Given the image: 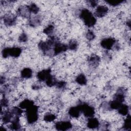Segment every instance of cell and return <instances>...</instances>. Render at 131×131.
<instances>
[{"label": "cell", "mask_w": 131, "mask_h": 131, "mask_svg": "<svg viewBox=\"0 0 131 131\" xmlns=\"http://www.w3.org/2000/svg\"><path fill=\"white\" fill-rule=\"evenodd\" d=\"M80 18L88 27L94 26L96 23V19L92 12L86 9H83L79 14Z\"/></svg>", "instance_id": "6da1fadb"}, {"label": "cell", "mask_w": 131, "mask_h": 131, "mask_svg": "<svg viewBox=\"0 0 131 131\" xmlns=\"http://www.w3.org/2000/svg\"><path fill=\"white\" fill-rule=\"evenodd\" d=\"M58 41H58V39L56 37L53 36H50L47 41H40L38 45V47L44 53H48L52 49V48L54 47L55 44Z\"/></svg>", "instance_id": "7a4b0ae2"}, {"label": "cell", "mask_w": 131, "mask_h": 131, "mask_svg": "<svg viewBox=\"0 0 131 131\" xmlns=\"http://www.w3.org/2000/svg\"><path fill=\"white\" fill-rule=\"evenodd\" d=\"M38 107L34 104L29 108L26 109V116L27 122L29 124L35 123L38 118Z\"/></svg>", "instance_id": "3957f363"}, {"label": "cell", "mask_w": 131, "mask_h": 131, "mask_svg": "<svg viewBox=\"0 0 131 131\" xmlns=\"http://www.w3.org/2000/svg\"><path fill=\"white\" fill-rule=\"evenodd\" d=\"M21 51V49L19 47L5 48L2 50V54L4 58H7L8 56L18 57L20 55Z\"/></svg>", "instance_id": "277c9868"}, {"label": "cell", "mask_w": 131, "mask_h": 131, "mask_svg": "<svg viewBox=\"0 0 131 131\" xmlns=\"http://www.w3.org/2000/svg\"><path fill=\"white\" fill-rule=\"evenodd\" d=\"M81 112L87 117H92L95 114V108L93 106L85 103H82L78 104Z\"/></svg>", "instance_id": "5b68a950"}, {"label": "cell", "mask_w": 131, "mask_h": 131, "mask_svg": "<svg viewBox=\"0 0 131 131\" xmlns=\"http://www.w3.org/2000/svg\"><path fill=\"white\" fill-rule=\"evenodd\" d=\"M3 21L7 26H12L15 24L16 21V16L12 13L6 14L3 16Z\"/></svg>", "instance_id": "8992f818"}, {"label": "cell", "mask_w": 131, "mask_h": 131, "mask_svg": "<svg viewBox=\"0 0 131 131\" xmlns=\"http://www.w3.org/2000/svg\"><path fill=\"white\" fill-rule=\"evenodd\" d=\"M56 129L58 130H67L72 128V125L70 121H61L56 122L55 124Z\"/></svg>", "instance_id": "52a82bcc"}, {"label": "cell", "mask_w": 131, "mask_h": 131, "mask_svg": "<svg viewBox=\"0 0 131 131\" xmlns=\"http://www.w3.org/2000/svg\"><path fill=\"white\" fill-rule=\"evenodd\" d=\"M68 45L58 41L53 47V55H57L62 52H64L68 50Z\"/></svg>", "instance_id": "ba28073f"}, {"label": "cell", "mask_w": 131, "mask_h": 131, "mask_svg": "<svg viewBox=\"0 0 131 131\" xmlns=\"http://www.w3.org/2000/svg\"><path fill=\"white\" fill-rule=\"evenodd\" d=\"M17 13L18 15L24 18H30L31 12L28 5H22L19 6L17 10Z\"/></svg>", "instance_id": "9c48e42d"}, {"label": "cell", "mask_w": 131, "mask_h": 131, "mask_svg": "<svg viewBox=\"0 0 131 131\" xmlns=\"http://www.w3.org/2000/svg\"><path fill=\"white\" fill-rule=\"evenodd\" d=\"M115 42H116V41L114 38L109 37V38H105L103 39L101 41L100 44L102 48L105 49L110 50L112 48V47L115 44Z\"/></svg>", "instance_id": "30bf717a"}, {"label": "cell", "mask_w": 131, "mask_h": 131, "mask_svg": "<svg viewBox=\"0 0 131 131\" xmlns=\"http://www.w3.org/2000/svg\"><path fill=\"white\" fill-rule=\"evenodd\" d=\"M51 70L50 69L42 70L37 74V77L38 80L40 81H45L49 78L51 74Z\"/></svg>", "instance_id": "8fae6325"}, {"label": "cell", "mask_w": 131, "mask_h": 131, "mask_svg": "<svg viewBox=\"0 0 131 131\" xmlns=\"http://www.w3.org/2000/svg\"><path fill=\"white\" fill-rule=\"evenodd\" d=\"M108 10V8L105 6L100 5L98 6L95 11V15L99 17H102L104 16L107 13Z\"/></svg>", "instance_id": "7c38bea8"}, {"label": "cell", "mask_w": 131, "mask_h": 131, "mask_svg": "<svg viewBox=\"0 0 131 131\" xmlns=\"http://www.w3.org/2000/svg\"><path fill=\"white\" fill-rule=\"evenodd\" d=\"M42 17L40 15H36L33 17H30L29 19V24L32 27H37L41 24Z\"/></svg>", "instance_id": "4fadbf2b"}, {"label": "cell", "mask_w": 131, "mask_h": 131, "mask_svg": "<svg viewBox=\"0 0 131 131\" xmlns=\"http://www.w3.org/2000/svg\"><path fill=\"white\" fill-rule=\"evenodd\" d=\"M2 120L4 124H7L10 122L13 117V114H12L11 111H4L3 114H2Z\"/></svg>", "instance_id": "5bb4252c"}, {"label": "cell", "mask_w": 131, "mask_h": 131, "mask_svg": "<svg viewBox=\"0 0 131 131\" xmlns=\"http://www.w3.org/2000/svg\"><path fill=\"white\" fill-rule=\"evenodd\" d=\"M81 110L79 105L72 106L69 110V114L73 118H78L80 115Z\"/></svg>", "instance_id": "9a60e30c"}, {"label": "cell", "mask_w": 131, "mask_h": 131, "mask_svg": "<svg viewBox=\"0 0 131 131\" xmlns=\"http://www.w3.org/2000/svg\"><path fill=\"white\" fill-rule=\"evenodd\" d=\"M100 123L99 120L96 118L90 117L87 122V126L91 129H95L99 126Z\"/></svg>", "instance_id": "2e32d148"}, {"label": "cell", "mask_w": 131, "mask_h": 131, "mask_svg": "<svg viewBox=\"0 0 131 131\" xmlns=\"http://www.w3.org/2000/svg\"><path fill=\"white\" fill-rule=\"evenodd\" d=\"M19 117L15 116L11 121V124L10 125V128L13 130H18L20 128V124L19 123Z\"/></svg>", "instance_id": "e0dca14e"}, {"label": "cell", "mask_w": 131, "mask_h": 131, "mask_svg": "<svg viewBox=\"0 0 131 131\" xmlns=\"http://www.w3.org/2000/svg\"><path fill=\"white\" fill-rule=\"evenodd\" d=\"M88 61L89 64L93 67H97L98 66L100 61V57L96 55H92L90 56L88 59Z\"/></svg>", "instance_id": "ac0fdd59"}, {"label": "cell", "mask_w": 131, "mask_h": 131, "mask_svg": "<svg viewBox=\"0 0 131 131\" xmlns=\"http://www.w3.org/2000/svg\"><path fill=\"white\" fill-rule=\"evenodd\" d=\"M34 105V102L29 99H25L22 101L19 105V107L22 109H27Z\"/></svg>", "instance_id": "d6986e66"}, {"label": "cell", "mask_w": 131, "mask_h": 131, "mask_svg": "<svg viewBox=\"0 0 131 131\" xmlns=\"http://www.w3.org/2000/svg\"><path fill=\"white\" fill-rule=\"evenodd\" d=\"M21 77L23 78H30L32 76V71L31 69L28 68H24L20 73Z\"/></svg>", "instance_id": "ffe728a7"}, {"label": "cell", "mask_w": 131, "mask_h": 131, "mask_svg": "<svg viewBox=\"0 0 131 131\" xmlns=\"http://www.w3.org/2000/svg\"><path fill=\"white\" fill-rule=\"evenodd\" d=\"M118 111L119 114L121 115L125 116L128 114L129 108L128 106L126 104H122L118 108Z\"/></svg>", "instance_id": "44dd1931"}, {"label": "cell", "mask_w": 131, "mask_h": 131, "mask_svg": "<svg viewBox=\"0 0 131 131\" xmlns=\"http://www.w3.org/2000/svg\"><path fill=\"white\" fill-rule=\"evenodd\" d=\"M114 99L117 100L122 103L125 99V96L123 91L122 90H118L115 94Z\"/></svg>", "instance_id": "7402d4cb"}, {"label": "cell", "mask_w": 131, "mask_h": 131, "mask_svg": "<svg viewBox=\"0 0 131 131\" xmlns=\"http://www.w3.org/2000/svg\"><path fill=\"white\" fill-rule=\"evenodd\" d=\"M76 81L80 85H85L87 82V79L84 75L80 74L76 77Z\"/></svg>", "instance_id": "603a6c76"}, {"label": "cell", "mask_w": 131, "mask_h": 131, "mask_svg": "<svg viewBox=\"0 0 131 131\" xmlns=\"http://www.w3.org/2000/svg\"><path fill=\"white\" fill-rule=\"evenodd\" d=\"M123 128L125 130H131V117L130 115L127 114L126 118L125 119L123 124Z\"/></svg>", "instance_id": "cb8c5ba5"}, {"label": "cell", "mask_w": 131, "mask_h": 131, "mask_svg": "<svg viewBox=\"0 0 131 131\" xmlns=\"http://www.w3.org/2000/svg\"><path fill=\"white\" fill-rule=\"evenodd\" d=\"M122 104V102L115 100L113 99L112 101H111L109 104V107L112 110H118V108L120 106V105Z\"/></svg>", "instance_id": "d4e9b609"}, {"label": "cell", "mask_w": 131, "mask_h": 131, "mask_svg": "<svg viewBox=\"0 0 131 131\" xmlns=\"http://www.w3.org/2000/svg\"><path fill=\"white\" fill-rule=\"evenodd\" d=\"M57 81L56 80V78L52 75H51L49 78L46 80V83L47 85L48 86L51 87L54 85H55Z\"/></svg>", "instance_id": "484cf974"}, {"label": "cell", "mask_w": 131, "mask_h": 131, "mask_svg": "<svg viewBox=\"0 0 131 131\" xmlns=\"http://www.w3.org/2000/svg\"><path fill=\"white\" fill-rule=\"evenodd\" d=\"M56 119V116L54 114L48 113L46 114L43 117V120L46 122H52Z\"/></svg>", "instance_id": "4316f807"}, {"label": "cell", "mask_w": 131, "mask_h": 131, "mask_svg": "<svg viewBox=\"0 0 131 131\" xmlns=\"http://www.w3.org/2000/svg\"><path fill=\"white\" fill-rule=\"evenodd\" d=\"M11 112L13 114V115L18 117H19L23 113V111L21 108L19 107H17V106L13 107L11 110Z\"/></svg>", "instance_id": "83f0119b"}, {"label": "cell", "mask_w": 131, "mask_h": 131, "mask_svg": "<svg viewBox=\"0 0 131 131\" xmlns=\"http://www.w3.org/2000/svg\"><path fill=\"white\" fill-rule=\"evenodd\" d=\"M28 6L31 13H32L33 14H37L39 10V7L37 6V5H36L34 3H32Z\"/></svg>", "instance_id": "f1b7e54d"}, {"label": "cell", "mask_w": 131, "mask_h": 131, "mask_svg": "<svg viewBox=\"0 0 131 131\" xmlns=\"http://www.w3.org/2000/svg\"><path fill=\"white\" fill-rule=\"evenodd\" d=\"M68 49L71 50H75L77 49L78 47V43L76 40L74 39H72L70 40L68 45Z\"/></svg>", "instance_id": "f546056e"}, {"label": "cell", "mask_w": 131, "mask_h": 131, "mask_svg": "<svg viewBox=\"0 0 131 131\" xmlns=\"http://www.w3.org/2000/svg\"><path fill=\"white\" fill-rule=\"evenodd\" d=\"M125 0H106L105 2L110 5L112 6H116L125 2Z\"/></svg>", "instance_id": "4dcf8cb0"}, {"label": "cell", "mask_w": 131, "mask_h": 131, "mask_svg": "<svg viewBox=\"0 0 131 131\" xmlns=\"http://www.w3.org/2000/svg\"><path fill=\"white\" fill-rule=\"evenodd\" d=\"M54 30V26H53L52 25H48L43 29V32L47 35H50L53 33Z\"/></svg>", "instance_id": "1f68e13d"}, {"label": "cell", "mask_w": 131, "mask_h": 131, "mask_svg": "<svg viewBox=\"0 0 131 131\" xmlns=\"http://www.w3.org/2000/svg\"><path fill=\"white\" fill-rule=\"evenodd\" d=\"M86 38L89 40H93L95 37V34L93 32H92V31H88L85 35Z\"/></svg>", "instance_id": "d6a6232c"}, {"label": "cell", "mask_w": 131, "mask_h": 131, "mask_svg": "<svg viewBox=\"0 0 131 131\" xmlns=\"http://www.w3.org/2000/svg\"><path fill=\"white\" fill-rule=\"evenodd\" d=\"M28 40V36L25 33H22L18 37V40L19 42H26Z\"/></svg>", "instance_id": "836d02e7"}, {"label": "cell", "mask_w": 131, "mask_h": 131, "mask_svg": "<svg viewBox=\"0 0 131 131\" xmlns=\"http://www.w3.org/2000/svg\"><path fill=\"white\" fill-rule=\"evenodd\" d=\"M56 87L58 89H62L63 88H65V86H66V82L64 81H57L56 85Z\"/></svg>", "instance_id": "e575fe53"}, {"label": "cell", "mask_w": 131, "mask_h": 131, "mask_svg": "<svg viewBox=\"0 0 131 131\" xmlns=\"http://www.w3.org/2000/svg\"><path fill=\"white\" fill-rule=\"evenodd\" d=\"M9 104L8 100L5 98H3L1 100V105L2 107H7Z\"/></svg>", "instance_id": "d590c367"}, {"label": "cell", "mask_w": 131, "mask_h": 131, "mask_svg": "<svg viewBox=\"0 0 131 131\" xmlns=\"http://www.w3.org/2000/svg\"><path fill=\"white\" fill-rule=\"evenodd\" d=\"M86 3H87L88 5L89 6H90V7H91L92 8H94L97 6L98 2L95 0H89V1H86Z\"/></svg>", "instance_id": "8d00e7d4"}, {"label": "cell", "mask_w": 131, "mask_h": 131, "mask_svg": "<svg viewBox=\"0 0 131 131\" xmlns=\"http://www.w3.org/2000/svg\"><path fill=\"white\" fill-rule=\"evenodd\" d=\"M5 81V77H3V76H1V78H0V83H1V84L2 85V84H3V83H4Z\"/></svg>", "instance_id": "74e56055"}, {"label": "cell", "mask_w": 131, "mask_h": 131, "mask_svg": "<svg viewBox=\"0 0 131 131\" xmlns=\"http://www.w3.org/2000/svg\"><path fill=\"white\" fill-rule=\"evenodd\" d=\"M127 25L130 28V20H128V21L127 22Z\"/></svg>", "instance_id": "f35d334b"}]
</instances>
